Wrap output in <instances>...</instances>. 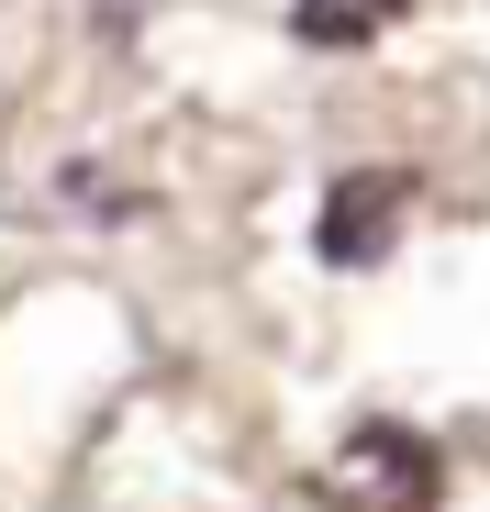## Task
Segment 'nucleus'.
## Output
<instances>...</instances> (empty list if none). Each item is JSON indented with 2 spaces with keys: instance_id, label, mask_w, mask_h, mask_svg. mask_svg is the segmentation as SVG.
Masks as SVG:
<instances>
[{
  "instance_id": "obj_1",
  "label": "nucleus",
  "mask_w": 490,
  "mask_h": 512,
  "mask_svg": "<svg viewBox=\"0 0 490 512\" xmlns=\"http://www.w3.org/2000/svg\"><path fill=\"white\" fill-rule=\"evenodd\" d=\"M435 490H446V457L413 435V423H357V435L312 468L323 512H435Z\"/></svg>"
},
{
  "instance_id": "obj_2",
  "label": "nucleus",
  "mask_w": 490,
  "mask_h": 512,
  "mask_svg": "<svg viewBox=\"0 0 490 512\" xmlns=\"http://www.w3.org/2000/svg\"><path fill=\"white\" fill-rule=\"evenodd\" d=\"M413 190H424V179H401V167H346V179L323 190V223H312L323 268H379V256L401 245V212H413Z\"/></svg>"
},
{
  "instance_id": "obj_3",
  "label": "nucleus",
  "mask_w": 490,
  "mask_h": 512,
  "mask_svg": "<svg viewBox=\"0 0 490 512\" xmlns=\"http://www.w3.org/2000/svg\"><path fill=\"white\" fill-rule=\"evenodd\" d=\"M390 23H401V0H301V12H290L301 45H379Z\"/></svg>"
}]
</instances>
